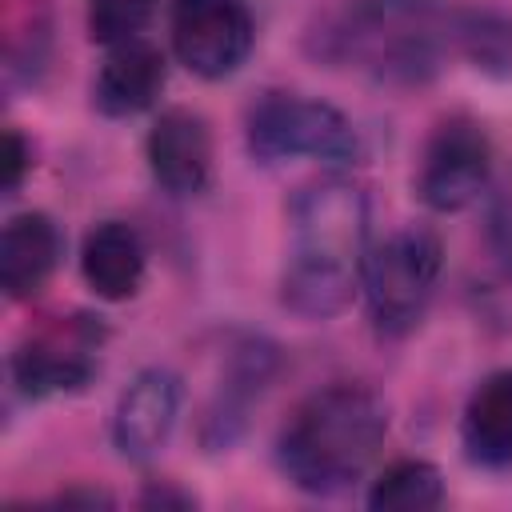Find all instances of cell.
Returning a JSON list of instances; mask_svg holds the SVG:
<instances>
[{
	"mask_svg": "<svg viewBox=\"0 0 512 512\" xmlns=\"http://www.w3.org/2000/svg\"><path fill=\"white\" fill-rule=\"evenodd\" d=\"M456 52L468 56L488 76L512 72V16L496 8H456L452 20Z\"/></svg>",
	"mask_w": 512,
	"mask_h": 512,
	"instance_id": "e0dca14e",
	"label": "cell"
},
{
	"mask_svg": "<svg viewBox=\"0 0 512 512\" xmlns=\"http://www.w3.org/2000/svg\"><path fill=\"white\" fill-rule=\"evenodd\" d=\"M256 40L244 0H172V52L200 80L232 76Z\"/></svg>",
	"mask_w": 512,
	"mask_h": 512,
	"instance_id": "52a82bcc",
	"label": "cell"
},
{
	"mask_svg": "<svg viewBox=\"0 0 512 512\" xmlns=\"http://www.w3.org/2000/svg\"><path fill=\"white\" fill-rule=\"evenodd\" d=\"M8 372L20 396L48 400V396H68V392L88 388L96 376V356H92V344L80 336L40 332V336H28L12 352Z\"/></svg>",
	"mask_w": 512,
	"mask_h": 512,
	"instance_id": "8fae6325",
	"label": "cell"
},
{
	"mask_svg": "<svg viewBox=\"0 0 512 512\" xmlns=\"http://www.w3.org/2000/svg\"><path fill=\"white\" fill-rule=\"evenodd\" d=\"M292 248L280 276V300L304 320L340 316L364 276L368 200L352 180H312L292 196Z\"/></svg>",
	"mask_w": 512,
	"mask_h": 512,
	"instance_id": "7a4b0ae2",
	"label": "cell"
},
{
	"mask_svg": "<svg viewBox=\"0 0 512 512\" xmlns=\"http://www.w3.org/2000/svg\"><path fill=\"white\" fill-rule=\"evenodd\" d=\"M140 504H144V508H192L196 496H192V492H180V488H172V484H152V488L140 496Z\"/></svg>",
	"mask_w": 512,
	"mask_h": 512,
	"instance_id": "44dd1931",
	"label": "cell"
},
{
	"mask_svg": "<svg viewBox=\"0 0 512 512\" xmlns=\"http://www.w3.org/2000/svg\"><path fill=\"white\" fill-rule=\"evenodd\" d=\"M492 244H496L504 276L512 280V180L504 184V192L496 196V208H492Z\"/></svg>",
	"mask_w": 512,
	"mask_h": 512,
	"instance_id": "d6986e66",
	"label": "cell"
},
{
	"mask_svg": "<svg viewBox=\"0 0 512 512\" xmlns=\"http://www.w3.org/2000/svg\"><path fill=\"white\" fill-rule=\"evenodd\" d=\"M452 20L456 8L440 0H344L308 32V52L376 84L420 88L456 52Z\"/></svg>",
	"mask_w": 512,
	"mask_h": 512,
	"instance_id": "6da1fadb",
	"label": "cell"
},
{
	"mask_svg": "<svg viewBox=\"0 0 512 512\" xmlns=\"http://www.w3.org/2000/svg\"><path fill=\"white\" fill-rule=\"evenodd\" d=\"M276 368H280V356H276V348L268 340H244V344L232 348L224 384H220V392L212 396V404H208V412L200 420V440L212 452L228 448L244 432L248 412L264 396V388L276 376Z\"/></svg>",
	"mask_w": 512,
	"mask_h": 512,
	"instance_id": "30bf717a",
	"label": "cell"
},
{
	"mask_svg": "<svg viewBox=\"0 0 512 512\" xmlns=\"http://www.w3.org/2000/svg\"><path fill=\"white\" fill-rule=\"evenodd\" d=\"M492 176V144L488 132L472 116H448L424 144L416 196L432 212H460L488 188Z\"/></svg>",
	"mask_w": 512,
	"mask_h": 512,
	"instance_id": "8992f818",
	"label": "cell"
},
{
	"mask_svg": "<svg viewBox=\"0 0 512 512\" xmlns=\"http://www.w3.org/2000/svg\"><path fill=\"white\" fill-rule=\"evenodd\" d=\"M388 436V404L364 384H328L304 396L276 440L280 472L312 496L356 484Z\"/></svg>",
	"mask_w": 512,
	"mask_h": 512,
	"instance_id": "3957f363",
	"label": "cell"
},
{
	"mask_svg": "<svg viewBox=\"0 0 512 512\" xmlns=\"http://www.w3.org/2000/svg\"><path fill=\"white\" fill-rule=\"evenodd\" d=\"M180 376L168 368H144L116 400L112 444L124 460H148L164 448L180 416Z\"/></svg>",
	"mask_w": 512,
	"mask_h": 512,
	"instance_id": "9c48e42d",
	"label": "cell"
},
{
	"mask_svg": "<svg viewBox=\"0 0 512 512\" xmlns=\"http://www.w3.org/2000/svg\"><path fill=\"white\" fill-rule=\"evenodd\" d=\"M64 256L60 228L48 212H16L0 236V288L8 300H32Z\"/></svg>",
	"mask_w": 512,
	"mask_h": 512,
	"instance_id": "7c38bea8",
	"label": "cell"
},
{
	"mask_svg": "<svg viewBox=\"0 0 512 512\" xmlns=\"http://www.w3.org/2000/svg\"><path fill=\"white\" fill-rule=\"evenodd\" d=\"M440 268H444V244L424 224H408L384 236L364 256L360 288H364L368 320L376 336L400 340L420 324V316L432 304Z\"/></svg>",
	"mask_w": 512,
	"mask_h": 512,
	"instance_id": "277c9868",
	"label": "cell"
},
{
	"mask_svg": "<svg viewBox=\"0 0 512 512\" xmlns=\"http://www.w3.org/2000/svg\"><path fill=\"white\" fill-rule=\"evenodd\" d=\"M28 168H32V152H28L24 136L16 128H8L4 132V196H12L20 188V180H24Z\"/></svg>",
	"mask_w": 512,
	"mask_h": 512,
	"instance_id": "ffe728a7",
	"label": "cell"
},
{
	"mask_svg": "<svg viewBox=\"0 0 512 512\" xmlns=\"http://www.w3.org/2000/svg\"><path fill=\"white\" fill-rule=\"evenodd\" d=\"M144 240L132 224L124 220H100L88 228L84 244H80V272L84 284L100 296V300H128L140 292L144 284Z\"/></svg>",
	"mask_w": 512,
	"mask_h": 512,
	"instance_id": "5bb4252c",
	"label": "cell"
},
{
	"mask_svg": "<svg viewBox=\"0 0 512 512\" xmlns=\"http://www.w3.org/2000/svg\"><path fill=\"white\" fill-rule=\"evenodd\" d=\"M144 152H148L152 180L176 200L200 196L212 184V132H208V120L192 108L160 112Z\"/></svg>",
	"mask_w": 512,
	"mask_h": 512,
	"instance_id": "ba28073f",
	"label": "cell"
},
{
	"mask_svg": "<svg viewBox=\"0 0 512 512\" xmlns=\"http://www.w3.org/2000/svg\"><path fill=\"white\" fill-rule=\"evenodd\" d=\"M244 140L260 164H280L296 156H312L324 164H352L360 156V136L352 120L340 108L296 92H264L248 108Z\"/></svg>",
	"mask_w": 512,
	"mask_h": 512,
	"instance_id": "5b68a950",
	"label": "cell"
},
{
	"mask_svg": "<svg viewBox=\"0 0 512 512\" xmlns=\"http://www.w3.org/2000/svg\"><path fill=\"white\" fill-rule=\"evenodd\" d=\"M160 0H88V36L104 48L140 40Z\"/></svg>",
	"mask_w": 512,
	"mask_h": 512,
	"instance_id": "ac0fdd59",
	"label": "cell"
},
{
	"mask_svg": "<svg viewBox=\"0 0 512 512\" xmlns=\"http://www.w3.org/2000/svg\"><path fill=\"white\" fill-rule=\"evenodd\" d=\"M436 504H444V476L428 460H396L368 488L372 512H428Z\"/></svg>",
	"mask_w": 512,
	"mask_h": 512,
	"instance_id": "2e32d148",
	"label": "cell"
},
{
	"mask_svg": "<svg viewBox=\"0 0 512 512\" xmlns=\"http://www.w3.org/2000/svg\"><path fill=\"white\" fill-rule=\"evenodd\" d=\"M164 80H168L164 52L144 40H128V44H116L100 64L92 84V104L112 120L140 116L160 100Z\"/></svg>",
	"mask_w": 512,
	"mask_h": 512,
	"instance_id": "4fadbf2b",
	"label": "cell"
},
{
	"mask_svg": "<svg viewBox=\"0 0 512 512\" xmlns=\"http://www.w3.org/2000/svg\"><path fill=\"white\" fill-rule=\"evenodd\" d=\"M460 444L476 468H512V368L488 372L460 416Z\"/></svg>",
	"mask_w": 512,
	"mask_h": 512,
	"instance_id": "9a60e30c",
	"label": "cell"
}]
</instances>
